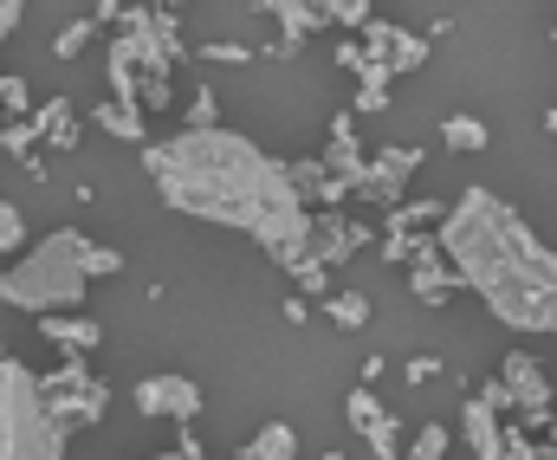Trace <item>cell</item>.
<instances>
[{"instance_id": "obj_1", "label": "cell", "mask_w": 557, "mask_h": 460, "mask_svg": "<svg viewBox=\"0 0 557 460\" xmlns=\"http://www.w3.org/2000/svg\"><path fill=\"white\" fill-rule=\"evenodd\" d=\"M143 169L162 195V208L247 234L278 273L292 279V293L305 299H331V266L311 260V208L298 201L285 162L267 156L253 137L214 124V130H175L162 144H143Z\"/></svg>"}, {"instance_id": "obj_2", "label": "cell", "mask_w": 557, "mask_h": 460, "mask_svg": "<svg viewBox=\"0 0 557 460\" xmlns=\"http://www.w3.org/2000/svg\"><path fill=\"white\" fill-rule=\"evenodd\" d=\"M441 260L454 266L460 293H473L506 331L557 337V247L493 188H460L434 227Z\"/></svg>"}, {"instance_id": "obj_3", "label": "cell", "mask_w": 557, "mask_h": 460, "mask_svg": "<svg viewBox=\"0 0 557 460\" xmlns=\"http://www.w3.org/2000/svg\"><path fill=\"white\" fill-rule=\"evenodd\" d=\"M124 273V253H111L104 240H91L85 227H52L39 234L20 260L0 266V306L26 311V318H52V311H85V293L98 279Z\"/></svg>"}, {"instance_id": "obj_4", "label": "cell", "mask_w": 557, "mask_h": 460, "mask_svg": "<svg viewBox=\"0 0 557 460\" xmlns=\"http://www.w3.org/2000/svg\"><path fill=\"white\" fill-rule=\"evenodd\" d=\"M72 428L46 409L39 370L20 357H0V460H65Z\"/></svg>"}, {"instance_id": "obj_5", "label": "cell", "mask_w": 557, "mask_h": 460, "mask_svg": "<svg viewBox=\"0 0 557 460\" xmlns=\"http://www.w3.org/2000/svg\"><path fill=\"white\" fill-rule=\"evenodd\" d=\"M117 33H124L131 52H137L143 111H169V104H175V65L188 59V46H182V33H175V13H169V7H124Z\"/></svg>"}, {"instance_id": "obj_6", "label": "cell", "mask_w": 557, "mask_h": 460, "mask_svg": "<svg viewBox=\"0 0 557 460\" xmlns=\"http://www.w3.org/2000/svg\"><path fill=\"white\" fill-rule=\"evenodd\" d=\"M39 389H46V409H52L65 428H91V422H104V409H111V383H104L85 357H65L52 376H39Z\"/></svg>"}, {"instance_id": "obj_7", "label": "cell", "mask_w": 557, "mask_h": 460, "mask_svg": "<svg viewBox=\"0 0 557 460\" xmlns=\"http://www.w3.org/2000/svg\"><path fill=\"white\" fill-rule=\"evenodd\" d=\"M499 383H506V396H512V415H519L525 428H552L557 389H552V370H545L532 350H512V357L499 363Z\"/></svg>"}, {"instance_id": "obj_8", "label": "cell", "mask_w": 557, "mask_h": 460, "mask_svg": "<svg viewBox=\"0 0 557 460\" xmlns=\"http://www.w3.org/2000/svg\"><path fill=\"white\" fill-rule=\"evenodd\" d=\"M131 402H137V415L149 422H175V428H188L195 415H201V383L195 376H182V370H162V376H143L137 389H131Z\"/></svg>"}, {"instance_id": "obj_9", "label": "cell", "mask_w": 557, "mask_h": 460, "mask_svg": "<svg viewBox=\"0 0 557 460\" xmlns=\"http://www.w3.org/2000/svg\"><path fill=\"white\" fill-rule=\"evenodd\" d=\"M357 46H363V52H370V65H383L389 78H409V72L428 65V39L409 33V26H396V20H376V13L357 26Z\"/></svg>"}, {"instance_id": "obj_10", "label": "cell", "mask_w": 557, "mask_h": 460, "mask_svg": "<svg viewBox=\"0 0 557 460\" xmlns=\"http://www.w3.org/2000/svg\"><path fill=\"white\" fill-rule=\"evenodd\" d=\"M421 169L416 144H383V150L363 162V182H357V201H376V208H396L409 201V175Z\"/></svg>"}, {"instance_id": "obj_11", "label": "cell", "mask_w": 557, "mask_h": 460, "mask_svg": "<svg viewBox=\"0 0 557 460\" xmlns=\"http://www.w3.org/2000/svg\"><path fill=\"white\" fill-rule=\"evenodd\" d=\"M344 422L357 428V442H370V455H376V460H403V422L383 409V396H376V389H350Z\"/></svg>"}, {"instance_id": "obj_12", "label": "cell", "mask_w": 557, "mask_h": 460, "mask_svg": "<svg viewBox=\"0 0 557 460\" xmlns=\"http://www.w3.org/2000/svg\"><path fill=\"white\" fill-rule=\"evenodd\" d=\"M267 20H278V46H260V59H292L305 39H318L331 26V7L324 0H260Z\"/></svg>"}, {"instance_id": "obj_13", "label": "cell", "mask_w": 557, "mask_h": 460, "mask_svg": "<svg viewBox=\"0 0 557 460\" xmlns=\"http://www.w3.org/2000/svg\"><path fill=\"white\" fill-rule=\"evenodd\" d=\"M370 240H376V234H370L363 221H344L337 208H331V214H311V260H318V266H344V260L363 253Z\"/></svg>"}, {"instance_id": "obj_14", "label": "cell", "mask_w": 557, "mask_h": 460, "mask_svg": "<svg viewBox=\"0 0 557 460\" xmlns=\"http://www.w3.org/2000/svg\"><path fill=\"white\" fill-rule=\"evenodd\" d=\"M324 169H331V182L344 188V195H357V182H363V144H357V111L344 104L337 117H331V144H324V156H318Z\"/></svg>"}, {"instance_id": "obj_15", "label": "cell", "mask_w": 557, "mask_h": 460, "mask_svg": "<svg viewBox=\"0 0 557 460\" xmlns=\"http://www.w3.org/2000/svg\"><path fill=\"white\" fill-rule=\"evenodd\" d=\"M39 337H46L59 357H91L98 337H104V324L85 318V311H52V318H39Z\"/></svg>"}, {"instance_id": "obj_16", "label": "cell", "mask_w": 557, "mask_h": 460, "mask_svg": "<svg viewBox=\"0 0 557 460\" xmlns=\"http://www.w3.org/2000/svg\"><path fill=\"white\" fill-rule=\"evenodd\" d=\"M285 175H292V188H298V201H305V208H337V201H344V188L331 182V169H324L318 156L285 162Z\"/></svg>"}, {"instance_id": "obj_17", "label": "cell", "mask_w": 557, "mask_h": 460, "mask_svg": "<svg viewBox=\"0 0 557 460\" xmlns=\"http://www.w3.org/2000/svg\"><path fill=\"white\" fill-rule=\"evenodd\" d=\"M409 293H416L421 306H447V299L460 293V279H454V266H447L441 253H428V260L409 266Z\"/></svg>"}, {"instance_id": "obj_18", "label": "cell", "mask_w": 557, "mask_h": 460, "mask_svg": "<svg viewBox=\"0 0 557 460\" xmlns=\"http://www.w3.org/2000/svg\"><path fill=\"white\" fill-rule=\"evenodd\" d=\"M33 124H39V144H46V150H78V124H72V98H46V104L33 111Z\"/></svg>"}, {"instance_id": "obj_19", "label": "cell", "mask_w": 557, "mask_h": 460, "mask_svg": "<svg viewBox=\"0 0 557 460\" xmlns=\"http://www.w3.org/2000/svg\"><path fill=\"white\" fill-rule=\"evenodd\" d=\"M318 311H324L337 331H363V324H370V299H363L357 286H337L331 299H318Z\"/></svg>"}, {"instance_id": "obj_20", "label": "cell", "mask_w": 557, "mask_h": 460, "mask_svg": "<svg viewBox=\"0 0 557 460\" xmlns=\"http://www.w3.org/2000/svg\"><path fill=\"white\" fill-rule=\"evenodd\" d=\"M240 460H298V435H292V422H267V428L240 448Z\"/></svg>"}, {"instance_id": "obj_21", "label": "cell", "mask_w": 557, "mask_h": 460, "mask_svg": "<svg viewBox=\"0 0 557 460\" xmlns=\"http://www.w3.org/2000/svg\"><path fill=\"white\" fill-rule=\"evenodd\" d=\"M350 111H357V117L389 111V72H383V65H363V72H357V98H350Z\"/></svg>"}, {"instance_id": "obj_22", "label": "cell", "mask_w": 557, "mask_h": 460, "mask_svg": "<svg viewBox=\"0 0 557 460\" xmlns=\"http://www.w3.org/2000/svg\"><path fill=\"white\" fill-rule=\"evenodd\" d=\"M441 144H447L454 156H480L486 144H493V130H486L480 117H447V124H441Z\"/></svg>"}, {"instance_id": "obj_23", "label": "cell", "mask_w": 557, "mask_h": 460, "mask_svg": "<svg viewBox=\"0 0 557 460\" xmlns=\"http://www.w3.org/2000/svg\"><path fill=\"white\" fill-rule=\"evenodd\" d=\"M98 130H104V137H117V144H143V130H149V124H143V111H131V104H117V98H111V104H98Z\"/></svg>"}, {"instance_id": "obj_24", "label": "cell", "mask_w": 557, "mask_h": 460, "mask_svg": "<svg viewBox=\"0 0 557 460\" xmlns=\"http://www.w3.org/2000/svg\"><path fill=\"white\" fill-rule=\"evenodd\" d=\"M441 201H396L389 208V221H383V234H409V227H441Z\"/></svg>"}, {"instance_id": "obj_25", "label": "cell", "mask_w": 557, "mask_h": 460, "mask_svg": "<svg viewBox=\"0 0 557 460\" xmlns=\"http://www.w3.org/2000/svg\"><path fill=\"white\" fill-rule=\"evenodd\" d=\"M428 253H441V240L434 234H383V260H396V266H416V260H428Z\"/></svg>"}, {"instance_id": "obj_26", "label": "cell", "mask_w": 557, "mask_h": 460, "mask_svg": "<svg viewBox=\"0 0 557 460\" xmlns=\"http://www.w3.org/2000/svg\"><path fill=\"white\" fill-rule=\"evenodd\" d=\"M26 247H33V240H26V214H20L13 201H0V266H7V260H20Z\"/></svg>"}, {"instance_id": "obj_27", "label": "cell", "mask_w": 557, "mask_h": 460, "mask_svg": "<svg viewBox=\"0 0 557 460\" xmlns=\"http://www.w3.org/2000/svg\"><path fill=\"white\" fill-rule=\"evenodd\" d=\"M447 448H454V435L441 422H428V428H416V442H403V460H447Z\"/></svg>"}, {"instance_id": "obj_28", "label": "cell", "mask_w": 557, "mask_h": 460, "mask_svg": "<svg viewBox=\"0 0 557 460\" xmlns=\"http://www.w3.org/2000/svg\"><path fill=\"white\" fill-rule=\"evenodd\" d=\"M214 124H221L214 85H195V91H188V111H182V130H214Z\"/></svg>"}, {"instance_id": "obj_29", "label": "cell", "mask_w": 557, "mask_h": 460, "mask_svg": "<svg viewBox=\"0 0 557 460\" xmlns=\"http://www.w3.org/2000/svg\"><path fill=\"white\" fill-rule=\"evenodd\" d=\"M91 39H98V20H65V26L52 33V52H59V59H78Z\"/></svg>"}, {"instance_id": "obj_30", "label": "cell", "mask_w": 557, "mask_h": 460, "mask_svg": "<svg viewBox=\"0 0 557 460\" xmlns=\"http://www.w3.org/2000/svg\"><path fill=\"white\" fill-rule=\"evenodd\" d=\"M33 144H39V124L33 117H7L0 124V156H33Z\"/></svg>"}, {"instance_id": "obj_31", "label": "cell", "mask_w": 557, "mask_h": 460, "mask_svg": "<svg viewBox=\"0 0 557 460\" xmlns=\"http://www.w3.org/2000/svg\"><path fill=\"white\" fill-rule=\"evenodd\" d=\"M0 111H7V117H26V111H33V85H26L20 72H0Z\"/></svg>"}, {"instance_id": "obj_32", "label": "cell", "mask_w": 557, "mask_h": 460, "mask_svg": "<svg viewBox=\"0 0 557 460\" xmlns=\"http://www.w3.org/2000/svg\"><path fill=\"white\" fill-rule=\"evenodd\" d=\"M201 59H208V65H253V59H260V46H234V39H208V46H201Z\"/></svg>"}, {"instance_id": "obj_33", "label": "cell", "mask_w": 557, "mask_h": 460, "mask_svg": "<svg viewBox=\"0 0 557 460\" xmlns=\"http://www.w3.org/2000/svg\"><path fill=\"white\" fill-rule=\"evenodd\" d=\"M486 460H539V442H532V428H506L499 435V448Z\"/></svg>"}, {"instance_id": "obj_34", "label": "cell", "mask_w": 557, "mask_h": 460, "mask_svg": "<svg viewBox=\"0 0 557 460\" xmlns=\"http://www.w3.org/2000/svg\"><path fill=\"white\" fill-rule=\"evenodd\" d=\"M324 7H331V26H363L376 0H324Z\"/></svg>"}, {"instance_id": "obj_35", "label": "cell", "mask_w": 557, "mask_h": 460, "mask_svg": "<svg viewBox=\"0 0 557 460\" xmlns=\"http://www.w3.org/2000/svg\"><path fill=\"white\" fill-rule=\"evenodd\" d=\"M403 376H409V383H434V376H441V357H409V370H403Z\"/></svg>"}, {"instance_id": "obj_36", "label": "cell", "mask_w": 557, "mask_h": 460, "mask_svg": "<svg viewBox=\"0 0 557 460\" xmlns=\"http://www.w3.org/2000/svg\"><path fill=\"white\" fill-rule=\"evenodd\" d=\"M337 65H344V72H350V78H357V72H363V65H370V52H363V46H357V39H344V46H337Z\"/></svg>"}, {"instance_id": "obj_37", "label": "cell", "mask_w": 557, "mask_h": 460, "mask_svg": "<svg viewBox=\"0 0 557 460\" xmlns=\"http://www.w3.org/2000/svg\"><path fill=\"white\" fill-rule=\"evenodd\" d=\"M20 13H26V0H0V46L13 39V26H20Z\"/></svg>"}, {"instance_id": "obj_38", "label": "cell", "mask_w": 557, "mask_h": 460, "mask_svg": "<svg viewBox=\"0 0 557 460\" xmlns=\"http://www.w3.org/2000/svg\"><path fill=\"white\" fill-rule=\"evenodd\" d=\"M285 324H305V318H311V299H305V293H285Z\"/></svg>"}, {"instance_id": "obj_39", "label": "cell", "mask_w": 557, "mask_h": 460, "mask_svg": "<svg viewBox=\"0 0 557 460\" xmlns=\"http://www.w3.org/2000/svg\"><path fill=\"white\" fill-rule=\"evenodd\" d=\"M175 448H182V455H188V460H208V448H201V435H195V422H188V428L175 435Z\"/></svg>"}, {"instance_id": "obj_40", "label": "cell", "mask_w": 557, "mask_h": 460, "mask_svg": "<svg viewBox=\"0 0 557 460\" xmlns=\"http://www.w3.org/2000/svg\"><path fill=\"white\" fill-rule=\"evenodd\" d=\"M91 20H98V26H117V20H124V0H98V13H91Z\"/></svg>"}, {"instance_id": "obj_41", "label": "cell", "mask_w": 557, "mask_h": 460, "mask_svg": "<svg viewBox=\"0 0 557 460\" xmlns=\"http://www.w3.org/2000/svg\"><path fill=\"white\" fill-rule=\"evenodd\" d=\"M545 137H557V111H545Z\"/></svg>"}, {"instance_id": "obj_42", "label": "cell", "mask_w": 557, "mask_h": 460, "mask_svg": "<svg viewBox=\"0 0 557 460\" xmlns=\"http://www.w3.org/2000/svg\"><path fill=\"white\" fill-rule=\"evenodd\" d=\"M539 460H557V448H552V442H539Z\"/></svg>"}, {"instance_id": "obj_43", "label": "cell", "mask_w": 557, "mask_h": 460, "mask_svg": "<svg viewBox=\"0 0 557 460\" xmlns=\"http://www.w3.org/2000/svg\"><path fill=\"white\" fill-rule=\"evenodd\" d=\"M156 7H169V13H175V7H188V0H156Z\"/></svg>"}, {"instance_id": "obj_44", "label": "cell", "mask_w": 557, "mask_h": 460, "mask_svg": "<svg viewBox=\"0 0 557 460\" xmlns=\"http://www.w3.org/2000/svg\"><path fill=\"white\" fill-rule=\"evenodd\" d=\"M552 448H557V415H552Z\"/></svg>"}, {"instance_id": "obj_45", "label": "cell", "mask_w": 557, "mask_h": 460, "mask_svg": "<svg viewBox=\"0 0 557 460\" xmlns=\"http://www.w3.org/2000/svg\"><path fill=\"white\" fill-rule=\"evenodd\" d=\"M0 124H7V111H0Z\"/></svg>"}, {"instance_id": "obj_46", "label": "cell", "mask_w": 557, "mask_h": 460, "mask_svg": "<svg viewBox=\"0 0 557 460\" xmlns=\"http://www.w3.org/2000/svg\"><path fill=\"white\" fill-rule=\"evenodd\" d=\"M552 39H557V26H552Z\"/></svg>"}, {"instance_id": "obj_47", "label": "cell", "mask_w": 557, "mask_h": 460, "mask_svg": "<svg viewBox=\"0 0 557 460\" xmlns=\"http://www.w3.org/2000/svg\"><path fill=\"white\" fill-rule=\"evenodd\" d=\"M131 460H143V455H131Z\"/></svg>"}, {"instance_id": "obj_48", "label": "cell", "mask_w": 557, "mask_h": 460, "mask_svg": "<svg viewBox=\"0 0 557 460\" xmlns=\"http://www.w3.org/2000/svg\"><path fill=\"white\" fill-rule=\"evenodd\" d=\"M0 357H7V350H0Z\"/></svg>"}]
</instances>
